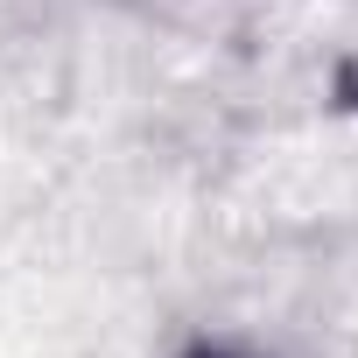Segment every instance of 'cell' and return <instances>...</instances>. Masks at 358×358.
Wrapping results in <instances>:
<instances>
[{"label": "cell", "instance_id": "cell-1", "mask_svg": "<svg viewBox=\"0 0 358 358\" xmlns=\"http://www.w3.org/2000/svg\"><path fill=\"white\" fill-rule=\"evenodd\" d=\"M190 358H246V351H218V344H197Z\"/></svg>", "mask_w": 358, "mask_h": 358}]
</instances>
